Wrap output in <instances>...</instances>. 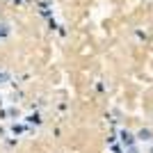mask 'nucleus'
Returning a JSON list of instances; mask_svg holds the SVG:
<instances>
[{
  "instance_id": "1",
  "label": "nucleus",
  "mask_w": 153,
  "mask_h": 153,
  "mask_svg": "<svg viewBox=\"0 0 153 153\" xmlns=\"http://www.w3.org/2000/svg\"><path fill=\"white\" fill-rule=\"evenodd\" d=\"M137 137H140V140H144V142H151V140H153L151 130H140V133H137Z\"/></svg>"
}]
</instances>
